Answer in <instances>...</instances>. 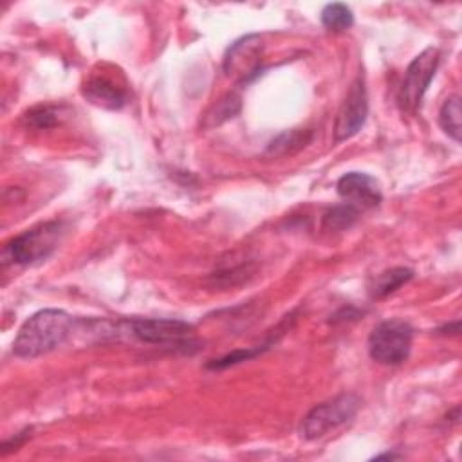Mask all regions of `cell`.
<instances>
[{"mask_svg":"<svg viewBox=\"0 0 462 462\" xmlns=\"http://www.w3.org/2000/svg\"><path fill=\"white\" fill-rule=\"evenodd\" d=\"M439 125L448 137L460 143V96H449L439 110Z\"/></svg>","mask_w":462,"mask_h":462,"instance_id":"cell-13","label":"cell"},{"mask_svg":"<svg viewBox=\"0 0 462 462\" xmlns=\"http://www.w3.org/2000/svg\"><path fill=\"white\" fill-rule=\"evenodd\" d=\"M312 130L309 128H292L278 134L269 141L263 155L265 157H287L303 150L312 141Z\"/></svg>","mask_w":462,"mask_h":462,"instance_id":"cell-11","label":"cell"},{"mask_svg":"<svg viewBox=\"0 0 462 462\" xmlns=\"http://www.w3.org/2000/svg\"><path fill=\"white\" fill-rule=\"evenodd\" d=\"M397 455H393V453H384V455H377L375 458H395Z\"/></svg>","mask_w":462,"mask_h":462,"instance_id":"cell-20","label":"cell"},{"mask_svg":"<svg viewBox=\"0 0 462 462\" xmlns=\"http://www.w3.org/2000/svg\"><path fill=\"white\" fill-rule=\"evenodd\" d=\"M337 195L346 200V204L366 209V208H377L383 200L379 184L374 177L361 171H348L339 177L336 184Z\"/></svg>","mask_w":462,"mask_h":462,"instance_id":"cell-9","label":"cell"},{"mask_svg":"<svg viewBox=\"0 0 462 462\" xmlns=\"http://www.w3.org/2000/svg\"><path fill=\"white\" fill-rule=\"evenodd\" d=\"M359 397L354 393H341L330 401L316 404L301 420L300 433L307 440L319 439L330 430L348 422L359 410Z\"/></svg>","mask_w":462,"mask_h":462,"instance_id":"cell-5","label":"cell"},{"mask_svg":"<svg viewBox=\"0 0 462 462\" xmlns=\"http://www.w3.org/2000/svg\"><path fill=\"white\" fill-rule=\"evenodd\" d=\"M263 350H267V345L263 346H253V348H244V350H235V352H229L218 359H213L208 363V368L211 370H222V368H227V366H233V365H238L242 361H247V359H253L256 356H260Z\"/></svg>","mask_w":462,"mask_h":462,"instance_id":"cell-18","label":"cell"},{"mask_svg":"<svg viewBox=\"0 0 462 462\" xmlns=\"http://www.w3.org/2000/svg\"><path fill=\"white\" fill-rule=\"evenodd\" d=\"M413 343V328L404 319H386L374 327L368 336L370 357L386 366L401 365L408 359Z\"/></svg>","mask_w":462,"mask_h":462,"instance_id":"cell-3","label":"cell"},{"mask_svg":"<svg viewBox=\"0 0 462 462\" xmlns=\"http://www.w3.org/2000/svg\"><path fill=\"white\" fill-rule=\"evenodd\" d=\"M368 116V97L361 78H356L336 114L334 141L343 143L354 137L365 125Z\"/></svg>","mask_w":462,"mask_h":462,"instance_id":"cell-8","label":"cell"},{"mask_svg":"<svg viewBox=\"0 0 462 462\" xmlns=\"http://www.w3.org/2000/svg\"><path fill=\"white\" fill-rule=\"evenodd\" d=\"M74 330V318L61 309H43L29 316L18 328L13 352L18 357L32 359L61 346Z\"/></svg>","mask_w":462,"mask_h":462,"instance_id":"cell-1","label":"cell"},{"mask_svg":"<svg viewBox=\"0 0 462 462\" xmlns=\"http://www.w3.org/2000/svg\"><path fill=\"white\" fill-rule=\"evenodd\" d=\"M60 114H61L60 106L38 105L23 116V123H25V126L34 128V130H47L60 123Z\"/></svg>","mask_w":462,"mask_h":462,"instance_id":"cell-17","label":"cell"},{"mask_svg":"<svg viewBox=\"0 0 462 462\" xmlns=\"http://www.w3.org/2000/svg\"><path fill=\"white\" fill-rule=\"evenodd\" d=\"M83 96L96 106L106 110H119L126 105L128 96L123 87L106 76H92L83 85Z\"/></svg>","mask_w":462,"mask_h":462,"instance_id":"cell-10","label":"cell"},{"mask_svg":"<svg viewBox=\"0 0 462 462\" xmlns=\"http://www.w3.org/2000/svg\"><path fill=\"white\" fill-rule=\"evenodd\" d=\"M413 278V271L408 267H392L386 269L383 273H379L372 285H370V296L379 300L384 298L392 292H395L399 287H402L404 283H408Z\"/></svg>","mask_w":462,"mask_h":462,"instance_id":"cell-12","label":"cell"},{"mask_svg":"<svg viewBox=\"0 0 462 462\" xmlns=\"http://www.w3.org/2000/svg\"><path fill=\"white\" fill-rule=\"evenodd\" d=\"M265 43L260 34H245L233 42L224 56L226 76L238 83H249L262 70Z\"/></svg>","mask_w":462,"mask_h":462,"instance_id":"cell-7","label":"cell"},{"mask_svg":"<svg viewBox=\"0 0 462 462\" xmlns=\"http://www.w3.org/2000/svg\"><path fill=\"white\" fill-rule=\"evenodd\" d=\"M439 61V49L428 47L419 56H415L404 70V78L397 92V105L404 114H415L420 108L422 97L437 72Z\"/></svg>","mask_w":462,"mask_h":462,"instance_id":"cell-4","label":"cell"},{"mask_svg":"<svg viewBox=\"0 0 462 462\" xmlns=\"http://www.w3.org/2000/svg\"><path fill=\"white\" fill-rule=\"evenodd\" d=\"M357 217H359V209L346 202L334 206L323 215V229L345 231V229L352 227V224L357 220Z\"/></svg>","mask_w":462,"mask_h":462,"instance_id":"cell-15","label":"cell"},{"mask_svg":"<svg viewBox=\"0 0 462 462\" xmlns=\"http://www.w3.org/2000/svg\"><path fill=\"white\" fill-rule=\"evenodd\" d=\"M240 96L236 94H227L224 96L222 99H218L211 110L206 114V119H204V126L211 128V126H218L222 125L224 121L231 119L235 114H238L240 110Z\"/></svg>","mask_w":462,"mask_h":462,"instance_id":"cell-16","label":"cell"},{"mask_svg":"<svg viewBox=\"0 0 462 462\" xmlns=\"http://www.w3.org/2000/svg\"><path fill=\"white\" fill-rule=\"evenodd\" d=\"M132 334L150 345H175L189 350L197 341L193 339V325L180 319L168 318H137L130 321Z\"/></svg>","mask_w":462,"mask_h":462,"instance_id":"cell-6","label":"cell"},{"mask_svg":"<svg viewBox=\"0 0 462 462\" xmlns=\"http://www.w3.org/2000/svg\"><path fill=\"white\" fill-rule=\"evenodd\" d=\"M31 430H32V428H25V430H22L20 433H16L14 437H11L9 440H5L4 446H2V455H7L9 451L18 449L20 446H23V442L31 437Z\"/></svg>","mask_w":462,"mask_h":462,"instance_id":"cell-19","label":"cell"},{"mask_svg":"<svg viewBox=\"0 0 462 462\" xmlns=\"http://www.w3.org/2000/svg\"><path fill=\"white\" fill-rule=\"evenodd\" d=\"M321 23L332 32H343L354 25L352 9L339 2L327 4L321 11Z\"/></svg>","mask_w":462,"mask_h":462,"instance_id":"cell-14","label":"cell"},{"mask_svg":"<svg viewBox=\"0 0 462 462\" xmlns=\"http://www.w3.org/2000/svg\"><path fill=\"white\" fill-rule=\"evenodd\" d=\"M63 231V222L60 220H49L23 231L4 245L2 263L32 265L49 258V254L58 247Z\"/></svg>","mask_w":462,"mask_h":462,"instance_id":"cell-2","label":"cell"}]
</instances>
